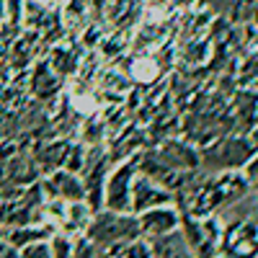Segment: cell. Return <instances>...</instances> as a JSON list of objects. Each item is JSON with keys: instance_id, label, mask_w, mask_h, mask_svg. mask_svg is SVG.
Returning <instances> with one entry per match:
<instances>
[{"instance_id": "6da1fadb", "label": "cell", "mask_w": 258, "mask_h": 258, "mask_svg": "<svg viewBox=\"0 0 258 258\" xmlns=\"http://www.w3.org/2000/svg\"><path fill=\"white\" fill-rule=\"evenodd\" d=\"M83 238L88 240L96 250H109L114 245L142 238V235H140V225H137V214L98 209V212H93L91 225H88Z\"/></svg>"}, {"instance_id": "7a4b0ae2", "label": "cell", "mask_w": 258, "mask_h": 258, "mask_svg": "<svg viewBox=\"0 0 258 258\" xmlns=\"http://www.w3.org/2000/svg\"><path fill=\"white\" fill-rule=\"evenodd\" d=\"M140 170V155L124 158L114 168H109L103 181V209L111 212H129V191H132V181Z\"/></svg>"}, {"instance_id": "3957f363", "label": "cell", "mask_w": 258, "mask_h": 258, "mask_svg": "<svg viewBox=\"0 0 258 258\" xmlns=\"http://www.w3.org/2000/svg\"><path fill=\"white\" fill-rule=\"evenodd\" d=\"M220 258H255V217L225 222L220 235Z\"/></svg>"}, {"instance_id": "277c9868", "label": "cell", "mask_w": 258, "mask_h": 258, "mask_svg": "<svg viewBox=\"0 0 258 258\" xmlns=\"http://www.w3.org/2000/svg\"><path fill=\"white\" fill-rule=\"evenodd\" d=\"M41 199H62V202H85V191H83V181L73 170L57 168L47 178H41L36 183Z\"/></svg>"}, {"instance_id": "5b68a950", "label": "cell", "mask_w": 258, "mask_h": 258, "mask_svg": "<svg viewBox=\"0 0 258 258\" xmlns=\"http://www.w3.org/2000/svg\"><path fill=\"white\" fill-rule=\"evenodd\" d=\"M173 199L176 197L165 186H160L158 181L137 170V176L132 181V191H129V212L132 214H140L153 207H163V204H173Z\"/></svg>"}, {"instance_id": "8992f818", "label": "cell", "mask_w": 258, "mask_h": 258, "mask_svg": "<svg viewBox=\"0 0 258 258\" xmlns=\"http://www.w3.org/2000/svg\"><path fill=\"white\" fill-rule=\"evenodd\" d=\"M137 225H140V235L147 240L153 238H163V235L176 232L181 225V209H176V204H163V207H153L137 214Z\"/></svg>"}, {"instance_id": "52a82bcc", "label": "cell", "mask_w": 258, "mask_h": 258, "mask_svg": "<svg viewBox=\"0 0 258 258\" xmlns=\"http://www.w3.org/2000/svg\"><path fill=\"white\" fill-rule=\"evenodd\" d=\"M54 232L52 225L47 222H29V225H11L0 230V238L6 243H11L16 250L26 248L31 243H41V240H49V235Z\"/></svg>"}, {"instance_id": "ba28073f", "label": "cell", "mask_w": 258, "mask_h": 258, "mask_svg": "<svg viewBox=\"0 0 258 258\" xmlns=\"http://www.w3.org/2000/svg\"><path fill=\"white\" fill-rule=\"evenodd\" d=\"M91 217H93V209L85 202H68V209H64L62 222L57 225V232H64L70 238H83L91 225Z\"/></svg>"}, {"instance_id": "9c48e42d", "label": "cell", "mask_w": 258, "mask_h": 258, "mask_svg": "<svg viewBox=\"0 0 258 258\" xmlns=\"http://www.w3.org/2000/svg\"><path fill=\"white\" fill-rule=\"evenodd\" d=\"M150 248H153V258H194L178 230L170 235H163V238H153Z\"/></svg>"}, {"instance_id": "30bf717a", "label": "cell", "mask_w": 258, "mask_h": 258, "mask_svg": "<svg viewBox=\"0 0 258 258\" xmlns=\"http://www.w3.org/2000/svg\"><path fill=\"white\" fill-rule=\"evenodd\" d=\"M103 253H106V258H153V248H150L147 238H135V240L114 245Z\"/></svg>"}, {"instance_id": "8fae6325", "label": "cell", "mask_w": 258, "mask_h": 258, "mask_svg": "<svg viewBox=\"0 0 258 258\" xmlns=\"http://www.w3.org/2000/svg\"><path fill=\"white\" fill-rule=\"evenodd\" d=\"M75 240H78V238H70V235L54 230V232L49 235V240H47L49 255H52V258H70L73 250H75Z\"/></svg>"}, {"instance_id": "7c38bea8", "label": "cell", "mask_w": 258, "mask_h": 258, "mask_svg": "<svg viewBox=\"0 0 258 258\" xmlns=\"http://www.w3.org/2000/svg\"><path fill=\"white\" fill-rule=\"evenodd\" d=\"M3 6H6V18L11 24H21V21H24L26 0H3Z\"/></svg>"}, {"instance_id": "4fadbf2b", "label": "cell", "mask_w": 258, "mask_h": 258, "mask_svg": "<svg viewBox=\"0 0 258 258\" xmlns=\"http://www.w3.org/2000/svg\"><path fill=\"white\" fill-rule=\"evenodd\" d=\"M18 258H52V255H49L47 240H41V243H31L26 248H21L18 250Z\"/></svg>"}, {"instance_id": "5bb4252c", "label": "cell", "mask_w": 258, "mask_h": 258, "mask_svg": "<svg viewBox=\"0 0 258 258\" xmlns=\"http://www.w3.org/2000/svg\"><path fill=\"white\" fill-rule=\"evenodd\" d=\"M0 258H18V250L11 243H6L3 238H0Z\"/></svg>"}, {"instance_id": "9a60e30c", "label": "cell", "mask_w": 258, "mask_h": 258, "mask_svg": "<svg viewBox=\"0 0 258 258\" xmlns=\"http://www.w3.org/2000/svg\"><path fill=\"white\" fill-rule=\"evenodd\" d=\"M49 3H54V6H62V3H64V0H49Z\"/></svg>"}, {"instance_id": "2e32d148", "label": "cell", "mask_w": 258, "mask_h": 258, "mask_svg": "<svg viewBox=\"0 0 258 258\" xmlns=\"http://www.w3.org/2000/svg\"><path fill=\"white\" fill-rule=\"evenodd\" d=\"M214 258H220V255H214Z\"/></svg>"}]
</instances>
